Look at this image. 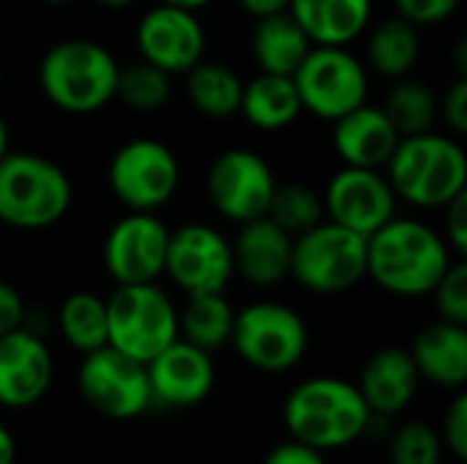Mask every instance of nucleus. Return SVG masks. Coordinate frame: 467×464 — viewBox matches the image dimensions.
Wrapping results in <instances>:
<instances>
[{
    "label": "nucleus",
    "mask_w": 467,
    "mask_h": 464,
    "mask_svg": "<svg viewBox=\"0 0 467 464\" xmlns=\"http://www.w3.org/2000/svg\"><path fill=\"white\" fill-rule=\"evenodd\" d=\"M235 309L224 293H194L178 312V336L200 350H219L230 345Z\"/></svg>",
    "instance_id": "nucleus-28"
},
{
    "label": "nucleus",
    "mask_w": 467,
    "mask_h": 464,
    "mask_svg": "<svg viewBox=\"0 0 467 464\" xmlns=\"http://www.w3.org/2000/svg\"><path fill=\"white\" fill-rule=\"evenodd\" d=\"M170 227L156 213L129 211L104 238V271L115 284H145L164 276Z\"/></svg>",
    "instance_id": "nucleus-14"
},
{
    "label": "nucleus",
    "mask_w": 467,
    "mask_h": 464,
    "mask_svg": "<svg viewBox=\"0 0 467 464\" xmlns=\"http://www.w3.org/2000/svg\"><path fill=\"white\" fill-rule=\"evenodd\" d=\"M383 172L397 200L421 211H441L467 191L465 148L454 134L432 129L402 137Z\"/></svg>",
    "instance_id": "nucleus-3"
},
{
    "label": "nucleus",
    "mask_w": 467,
    "mask_h": 464,
    "mask_svg": "<svg viewBox=\"0 0 467 464\" xmlns=\"http://www.w3.org/2000/svg\"><path fill=\"white\" fill-rule=\"evenodd\" d=\"M419 386L421 377L408 347H394V345L375 350L364 361L361 375L356 380V388L367 402L372 418L380 421H391L402 416L413 405Z\"/></svg>",
    "instance_id": "nucleus-19"
},
{
    "label": "nucleus",
    "mask_w": 467,
    "mask_h": 464,
    "mask_svg": "<svg viewBox=\"0 0 467 464\" xmlns=\"http://www.w3.org/2000/svg\"><path fill=\"white\" fill-rule=\"evenodd\" d=\"M164 276L186 295L224 293L235 276L233 243L211 224L189 222L170 230Z\"/></svg>",
    "instance_id": "nucleus-13"
},
{
    "label": "nucleus",
    "mask_w": 467,
    "mask_h": 464,
    "mask_svg": "<svg viewBox=\"0 0 467 464\" xmlns=\"http://www.w3.org/2000/svg\"><path fill=\"white\" fill-rule=\"evenodd\" d=\"M290 276L315 295H339L367 279V235L331 219L293 238Z\"/></svg>",
    "instance_id": "nucleus-7"
},
{
    "label": "nucleus",
    "mask_w": 467,
    "mask_h": 464,
    "mask_svg": "<svg viewBox=\"0 0 467 464\" xmlns=\"http://www.w3.org/2000/svg\"><path fill=\"white\" fill-rule=\"evenodd\" d=\"M265 216L296 238L312 230L315 224H320L326 219V208H323V197L315 189L304 183H276Z\"/></svg>",
    "instance_id": "nucleus-32"
},
{
    "label": "nucleus",
    "mask_w": 467,
    "mask_h": 464,
    "mask_svg": "<svg viewBox=\"0 0 467 464\" xmlns=\"http://www.w3.org/2000/svg\"><path fill=\"white\" fill-rule=\"evenodd\" d=\"M47 5H68V3H74V0H44Z\"/></svg>",
    "instance_id": "nucleus-46"
},
{
    "label": "nucleus",
    "mask_w": 467,
    "mask_h": 464,
    "mask_svg": "<svg viewBox=\"0 0 467 464\" xmlns=\"http://www.w3.org/2000/svg\"><path fill=\"white\" fill-rule=\"evenodd\" d=\"M134 41L140 60L161 68L170 77H178L205 57L208 36L194 11L159 3L140 16Z\"/></svg>",
    "instance_id": "nucleus-16"
},
{
    "label": "nucleus",
    "mask_w": 467,
    "mask_h": 464,
    "mask_svg": "<svg viewBox=\"0 0 467 464\" xmlns=\"http://www.w3.org/2000/svg\"><path fill=\"white\" fill-rule=\"evenodd\" d=\"M438 115H443L449 131L454 137H462L467 131V79L460 77L451 82L443 98H438Z\"/></svg>",
    "instance_id": "nucleus-38"
},
{
    "label": "nucleus",
    "mask_w": 467,
    "mask_h": 464,
    "mask_svg": "<svg viewBox=\"0 0 467 464\" xmlns=\"http://www.w3.org/2000/svg\"><path fill=\"white\" fill-rule=\"evenodd\" d=\"M441 440H443V449L446 454H451L457 462H465L467 459V394L462 391H454L446 413H443V421H441V429H438Z\"/></svg>",
    "instance_id": "nucleus-35"
},
{
    "label": "nucleus",
    "mask_w": 467,
    "mask_h": 464,
    "mask_svg": "<svg viewBox=\"0 0 467 464\" xmlns=\"http://www.w3.org/2000/svg\"><path fill=\"white\" fill-rule=\"evenodd\" d=\"M178 339V306L156 284H118L107 298V345L148 364Z\"/></svg>",
    "instance_id": "nucleus-8"
},
{
    "label": "nucleus",
    "mask_w": 467,
    "mask_h": 464,
    "mask_svg": "<svg viewBox=\"0 0 467 464\" xmlns=\"http://www.w3.org/2000/svg\"><path fill=\"white\" fill-rule=\"evenodd\" d=\"M282 424L287 438L328 454L358 443L372 427V413L356 383L320 375L293 386L282 405Z\"/></svg>",
    "instance_id": "nucleus-2"
},
{
    "label": "nucleus",
    "mask_w": 467,
    "mask_h": 464,
    "mask_svg": "<svg viewBox=\"0 0 467 464\" xmlns=\"http://www.w3.org/2000/svg\"><path fill=\"white\" fill-rule=\"evenodd\" d=\"M383 112L389 115V120L394 123L400 137L424 134L438 120V96L430 85L402 77V79H394V85L386 96Z\"/></svg>",
    "instance_id": "nucleus-30"
},
{
    "label": "nucleus",
    "mask_w": 467,
    "mask_h": 464,
    "mask_svg": "<svg viewBox=\"0 0 467 464\" xmlns=\"http://www.w3.org/2000/svg\"><path fill=\"white\" fill-rule=\"evenodd\" d=\"M443 211V241L457 257H465L467 252V191L454 197Z\"/></svg>",
    "instance_id": "nucleus-37"
},
{
    "label": "nucleus",
    "mask_w": 467,
    "mask_h": 464,
    "mask_svg": "<svg viewBox=\"0 0 467 464\" xmlns=\"http://www.w3.org/2000/svg\"><path fill=\"white\" fill-rule=\"evenodd\" d=\"M276 183L274 167L252 148L222 150L205 175V191L213 211L235 224L265 216Z\"/></svg>",
    "instance_id": "nucleus-12"
},
{
    "label": "nucleus",
    "mask_w": 467,
    "mask_h": 464,
    "mask_svg": "<svg viewBox=\"0 0 467 464\" xmlns=\"http://www.w3.org/2000/svg\"><path fill=\"white\" fill-rule=\"evenodd\" d=\"M263 464H328V459L323 451L287 438L265 454Z\"/></svg>",
    "instance_id": "nucleus-39"
},
{
    "label": "nucleus",
    "mask_w": 467,
    "mask_h": 464,
    "mask_svg": "<svg viewBox=\"0 0 467 464\" xmlns=\"http://www.w3.org/2000/svg\"><path fill=\"white\" fill-rule=\"evenodd\" d=\"M287 11L317 46H350L372 25V0H290Z\"/></svg>",
    "instance_id": "nucleus-23"
},
{
    "label": "nucleus",
    "mask_w": 467,
    "mask_h": 464,
    "mask_svg": "<svg viewBox=\"0 0 467 464\" xmlns=\"http://www.w3.org/2000/svg\"><path fill=\"white\" fill-rule=\"evenodd\" d=\"M27 325V306L19 290L0 279V336Z\"/></svg>",
    "instance_id": "nucleus-40"
},
{
    "label": "nucleus",
    "mask_w": 467,
    "mask_h": 464,
    "mask_svg": "<svg viewBox=\"0 0 467 464\" xmlns=\"http://www.w3.org/2000/svg\"><path fill=\"white\" fill-rule=\"evenodd\" d=\"M230 345L246 366L263 375H285L304 361L309 328L304 317L282 301H252L235 309Z\"/></svg>",
    "instance_id": "nucleus-6"
},
{
    "label": "nucleus",
    "mask_w": 467,
    "mask_h": 464,
    "mask_svg": "<svg viewBox=\"0 0 467 464\" xmlns=\"http://www.w3.org/2000/svg\"><path fill=\"white\" fill-rule=\"evenodd\" d=\"M55 380V358L41 334L22 325L0 336V407L38 405Z\"/></svg>",
    "instance_id": "nucleus-18"
},
{
    "label": "nucleus",
    "mask_w": 467,
    "mask_h": 464,
    "mask_svg": "<svg viewBox=\"0 0 467 464\" xmlns=\"http://www.w3.org/2000/svg\"><path fill=\"white\" fill-rule=\"evenodd\" d=\"M161 3H167V5H175V8H186V11H194V14H200L202 8H208L213 0H161Z\"/></svg>",
    "instance_id": "nucleus-44"
},
{
    "label": "nucleus",
    "mask_w": 467,
    "mask_h": 464,
    "mask_svg": "<svg viewBox=\"0 0 467 464\" xmlns=\"http://www.w3.org/2000/svg\"><path fill=\"white\" fill-rule=\"evenodd\" d=\"M419 377L446 391H462L467 383V325L435 320L424 325L408 347Z\"/></svg>",
    "instance_id": "nucleus-22"
},
{
    "label": "nucleus",
    "mask_w": 467,
    "mask_h": 464,
    "mask_svg": "<svg viewBox=\"0 0 467 464\" xmlns=\"http://www.w3.org/2000/svg\"><path fill=\"white\" fill-rule=\"evenodd\" d=\"M454 260L443 235L419 219L394 216L367 235V279L397 298L432 295Z\"/></svg>",
    "instance_id": "nucleus-1"
},
{
    "label": "nucleus",
    "mask_w": 467,
    "mask_h": 464,
    "mask_svg": "<svg viewBox=\"0 0 467 464\" xmlns=\"http://www.w3.org/2000/svg\"><path fill=\"white\" fill-rule=\"evenodd\" d=\"M304 112L339 120L369 98V68L350 46H312L293 74Z\"/></svg>",
    "instance_id": "nucleus-9"
},
{
    "label": "nucleus",
    "mask_w": 467,
    "mask_h": 464,
    "mask_svg": "<svg viewBox=\"0 0 467 464\" xmlns=\"http://www.w3.org/2000/svg\"><path fill=\"white\" fill-rule=\"evenodd\" d=\"M304 107L296 90L293 77L282 74H257L252 82H244L241 109L244 120L260 131H282L301 118Z\"/></svg>",
    "instance_id": "nucleus-25"
},
{
    "label": "nucleus",
    "mask_w": 467,
    "mask_h": 464,
    "mask_svg": "<svg viewBox=\"0 0 467 464\" xmlns=\"http://www.w3.org/2000/svg\"><path fill=\"white\" fill-rule=\"evenodd\" d=\"M186 96L202 118L230 120L241 109L244 79L230 66L202 57L186 71Z\"/></svg>",
    "instance_id": "nucleus-27"
},
{
    "label": "nucleus",
    "mask_w": 467,
    "mask_h": 464,
    "mask_svg": "<svg viewBox=\"0 0 467 464\" xmlns=\"http://www.w3.org/2000/svg\"><path fill=\"white\" fill-rule=\"evenodd\" d=\"M0 464H16V438L5 424H0Z\"/></svg>",
    "instance_id": "nucleus-42"
},
{
    "label": "nucleus",
    "mask_w": 467,
    "mask_h": 464,
    "mask_svg": "<svg viewBox=\"0 0 467 464\" xmlns=\"http://www.w3.org/2000/svg\"><path fill=\"white\" fill-rule=\"evenodd\" d=\"M8 153H11V126H8V120L3 118V112H0V161H3Z\"/></svg>",
    "instance_id": "nucleus-43"
},
{
    "label": "nucleus",
    "mask_w": 467,
    "mask_h": 464,
    "mask_svg": "<svg viewBox=\"0 0 467 464\" xmlns=\"http://www.w3.org/2000/svg\"><path fill=\"white\" fill-rule=\"evenodd\" d=\"M120 63L93 38H63L38 63L44 98L68 115H93L115 101Z\"/></svg>",
    "instance_id": "nucleus-4"
},
{
    "label": "nucleus",
    "mask_w": 467,
    "mask_h": 464,
    "mask_svg": "<svg viewBox=\"0 0 467 464\" xmlns=\"http://www.w3.org/2000/svg\"><path fill=\"white\" fill-rule=\"evenodd\" d=\"M400 131L383 112V107H375L364 101L353 112L334 120V150L348 167H367V170H383L391 159V153L400 145Z\"/></svg>",
    "instance_id": "nucleus-21"
},
{
    "label": "nucleus",
    "mask_w": 467,
    "mask_h": 464,
    "mask_svg": "<svg viewBox=\"0 0 467 464\" xmlns=\"http://www.w3.org/2000/svg\"><path fill=\"white\" fill-rule=\"evenodd\" d=\"M367 60L364 66L386 79L410 77L421 55L419 27L402 19L400 14L380 19L378 25L367 27Z\"/></svg>",
    "instance_id": "nucleus-26"
},
{
    "label": "nucleus",
    "mask_w": 467,
    "mask_h": 464,
    "mask_svg": "<svg viewBox=\"0 0 467 464\" xmlns=\"http://www.w3.org/2000/svg\"><path fill=\"white\" fill-rule=\"evenodd\" d=\"M315 44L290 11L257 19L252 30V57L263 74L293 77Z\"/></svg>",
    "instance_id": "nucleus-24"
},
{
    "label": "nucleus",
    "mask_w": 467,
    "mask_h": 464,
    "mask_svg": "<svg viewBox=\"0 0 467 464\" xmlns=\"http://www.w3.org/2000/svg\"><path fill=\"white\" fill-rule=\"evenodd\" d=\"M293 235L268 216L244 222L233 241L235 273L254 287H276L290 276Z\"/></svg>",
    "instance_id": "nucleus-20"
},
{
    "label": "nucleus",
    "mask_w": 467,
    "mask_h": 464,
    "mask_svg": "<svg viewBox=\"0 0 467 464\" xmlns=\"http://www.w3.org/2000/svg\"><path fill=\"white\" fill-rule=\"evenodd\" d=\"M77 391L96 416L109 421H134L153 407L145 364L109 345L82 356Z\"/></svg>",
    "instance_id": "nucleus-11"
},
{
    "label": "nucleus",
    "mask_w": 467,
    "mask_h": 464,
    "mask_svg": "<svg viewBox=\"0 0 467 464\" xmlns=\"http://www.w3.org/2000/svg\"><path fill=\"white\" fill-rule=\"evenodd\" d=\"M74 202L71 178L41 153L11 150L0 161V222L38 232L55 227Z\"/></svg>",
    "instance_id": "nucleus-5"
},
{
    "label": "nucleus",
    "mask_w": 467,
    "mask_h": 464,
    "mask_svg": "<svg viewBox=\"0 0 467 464\" xmlns=\"http://www.w3.org/2000/svg\"><path fill=\"white\" fill-rule=\"evenodd\" d=\"M99 5H104V8H129V5H134L137 0H96Z\"/></svg>",
    "instance_id": "nucleus-45"
},
{
    "label": "nucleus",
    "mask_w": 467,
    "mask_h": 464,
    "mask_svg": "<svg viewBox=\"0 0 467 464\" xmlns=\"http://www.w3.org/2000/svg\"><path fill=\"white\" fill-rule=\"evenodd\" d=\"M323 197L326 219L358 232L372 235L380 230L389 219L397 216V194L386 178L383 170H367V167H348L337 170Z\"/></svg>",
    "instance_id": "nucleus-15"
},
{
    "label": "nucleus",
    "mask_w": 467,
    "mask_h": 464,
    "mask_svg": "<svg viewBox=\"0 0 467 464\" xmlns=\"http://www.w3.org/2000/svg\"><path fill=\"white\" fill-rule=\"evenodd\" d=\"M170 96H172V77L164 74L161 68L145 60L120 66L115 98H120L129 109L156 112L170 101Z\"/></svg>",
    "instance_id": "nucleus-31"
},
{
    "label": "nucleus",
    "mask_w": 467,
    "mask_h": 464,
    "mask_svg": "<svg viewBox=\"0 0 467 464\" xmlns=\"http://www.w3.org/2000/svg\"><path fill=\"white\" fill-rule=\"evenodd\" d=\"M462 0H394V8L402 19L416 27H432L446 22Z\"/></svg>",
    "instance_id": "nucleus-36"
},
{
    "label": "nucleus",
    "mask_w": 467,
    "mask_h": 464,
    "mask_svg": "<svg viewBox=\"0 0 467 464\" xmlns=\"http://www.w3.org/2000/svg\"><path fill=\"white\" fill-rule=\"evenodd\" d=\"M150 402L167 410H189L202 405L216 386V366L208 350L186 339H175L145 364Z\"/></svg>",
    "instance_id": "nucleus-17"
},
{
    "label": "nucleus",
    "mask_w": 467,
    "mask_h": 464,
    "mask_svg": "<svg viewBox=\"0 0 467 464\" xmlns=\"http://www.w3.org/2000/svg\"><path fill=\"white\" fill-rule=\"evenodd\" d=\"M446 449L427 421H405L389 438V464H443Z\"/></svg>",
    "instance_id": "nucleus-33"
},
{
    "label": "nucleus",
    "mask_w": 467,
    "mask_h": 464,
    "mask_svg": "<svg viewBox=\"0 0 467 464\" xmlns=\"http://www.w3.org/2000/svg\"><path fill=\"white\" fill-rule=\"evenodd\" d=\"M432 298L441 320L467 325V263L462 257H457L443 273V279L432 290Z\"/></svg>",
    "instance_id": "nucleus-34"
},
{
    "label": "nucleus",
    "mask_w": 467,
    "mask_h": 464,
    "mask_svg": "<svg viewBox=\"0 0 467 464\" xmlns=\"http://www.w3.org/2000/svg\"><path fill=\"white\" fill-rule=\"evenodd\" d=\"M57 331L79 356L107 347V301L96 293H71L57 306Z\"/></svg>",
    "instance_id": "nucleus-29"
},
{
    "label": "nucleus",
    "mask_w": 467,
    "mask_h": 464,
    "mask_svg": "<svg viewBox=\"0 0 467 464\" xmlns=\"http://www.w3.org/2000/svg\"><path fill=\"white\" fill-rule=\"evenodd\" d=\"M107 183L126 211L156 213L181 186V161L161 139L137 137L112 153Z\"/></svg>",
    "instance_id": "nucleus-10"
},
{
    "label": "nucleus",
    "mask_w": 467,
    "mask_h": 464,
    "mask_svg": "<svg viewBox=\"0 0 467 464\" xmlns=\"http://www.w3.org/2000/svg\"><path fill=\"white\" fill-rule=\"evenodd\" d=\"M238 5L254 16V19H263V16H274V14H282L290 8V0H238Z\"/></svg>",
    "instance_id": "nucleus-41"
}]
</instances>
